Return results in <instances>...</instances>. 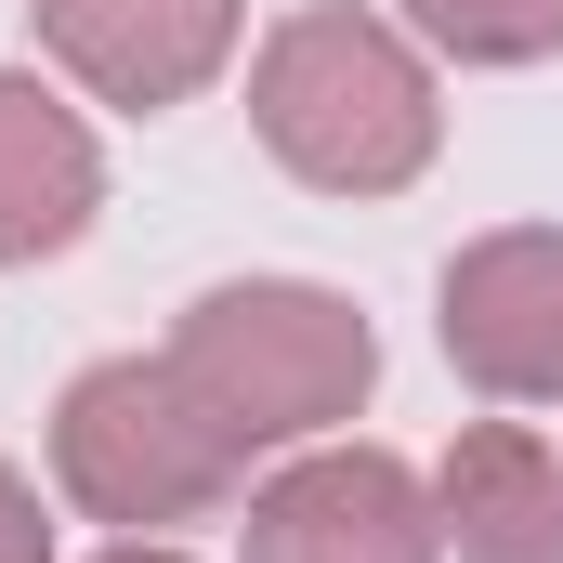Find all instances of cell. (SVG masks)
I'll return each mask as SVG.
<instances>
[{
  "instance_id": "obj_2",
  "label": "cell",
  "mask_w": 563,
  "mask_h": 563,
  "mask_svg": "<svg viewBox=\"0 0 563 563\" xmlns=\"http://www.w3.org/2000/svg\"><path fill=\"white\" fill-rule=\"evenodd\" d=\"M157 354L197 380V407L236 432L250 459L328 445V432L367 420V394H380V328L354 314V288H314V276H223V288H197Z\"/></svg>"
},
{
  "instance_id": "obj_8",
  "label": "cell",
  "mask_w": 563,
  "mask_h": 563,
  "mask_svg": "<svg viewBox=\"0 0 563 563\" xmlns=\"http://www.w3.org/2000/svg\"><path fill=\"white\" fill-rule=\"evenodd\" d=\"M445 563H563V445L525 420H459L432 459Z\"/></svg>"
},
{
  "instance_id": "obj_9",
  "label": "cell",
  "mask_w": 563,
  "mask_h": 563,
  "mask_svg": "<svg viewBox=\"0 0 563 563\" xmlns=\"http://www.w3.org/2000/svg\"><path fill=\"white\" fill-rule=\"evenodd\" d=\"M394 26L432 66H551L563 53V0H394Z\"/></svg>"
},
{
  "instance_id": "obj_5",
  "label": "cell",
  "mask_w": 563,
  "mask_h": 563,
  "mask_svg": "<svg viewBox=\"0 0 563 563\" xmlns=\"http://www.w3.org/2000/svg\"><path fill=\"white\" fill-rule=\"evenodd\" d=\"M432 341L485 407H563V223H498L432 276Z\"/></svg>"
},
{
  "instance_id": "obj_11",
  "label": "cell",
  "mask_w": 563,
  "mask_h": 563,
  "mask_svg": "<svg viewBox=\"0 0 563 563\" xmlns=\"http://www.w3.org/2000/svg\"><path fill=\"white\" fill-rule=\"evenodd\" d=\"M92 563H197V551H184V538H106Z\"/></svg>"
},
{
  "instance_id": "obj_10",
  "label": "cell",
  "mask_w": 563,
  "mask_h": 563,
  "mask_svg": "<svg viewBox=\"0 0 563 563\" xmlns=\"http://www.w3.org/2000/svg\"><path fill=\"white\" fill-rule=\"evenodd\" d=\"M0 563H53V511H40V485L0 459Z\"/></svg>"
},
{
  "instance_id": "obj_7",
  "label": "cell",
  "mask_w": 563,
  "mask_h": 563,
  "mask_svg": "<svg viewBox=\"0 0 563 563\" xmlns=\"http://www.w3.org/2000/svg\"><path fill=\"white\" fill-rule=\"evenodd\" d=\"M106 210V144L92 119L40 79V66H0V263H66Z\"/></svg>"
},
{
  "instance_id": "obj_1",
  "label": "cell",
  "mask_w": 563,
  "mask_h": 563,
  "mask_svg": "<svg viewBox=\"0 0 563 563\" xmlns=\"http://www.w3.org/2000/svg\"><path fill=\"white\" fill-rule=\"evenodd\" d=\"M250 132L314 197H407L445 157V66L367 0H301L250 40Z\"/></svg>"
},
{
  "instance_id": "obj_6",
  "label": "cell",
  "mask_w": 563,
  "mask_h": 563,
  "mask_svg": "<svg viewBox=\"0 0 563 563\" xmlns=\"http://www.w3.org/2000/svg\"><path fill=\"white\" fill-rule=\"evenodd\" d=\"M40 53L66 92L119 106V119H170L197 106L236 53H250V0H26Z\"/></svg>"
},
{
  "instance_id": "obj_4",
  "label": "cell",
  "mask_w": 563,
  "mask_h": 563,
  "mask_svg": "<svg viewBox=\"0 0 563 563\" xmlns=\"http://www.w3.org/2000/svg\"><path fill=\"white\" fill-rule=\"evenodd\" d=\"M236 563H445L432 472L394 459V445H367V432L288 445L236 498Z\"/></svg>"
},
{
  "instance_id": "obj_3",
  "label": "cell",
  "mask_w": 563,
  "mask_h": 563,
  "mask_svg": "<svg viewBox=\"0 0 563 563\" xmlns=\"http://www.w3.org/2000/svg\"><path fill=\"white\" fill-rule=\"evenodd\" d=\"M53 498L106 538H170L250 498V445L197 407L170 354H106L53 394Z\"/></svg>"
}]
</instances>
